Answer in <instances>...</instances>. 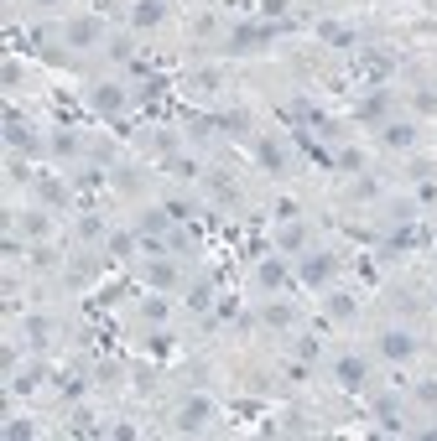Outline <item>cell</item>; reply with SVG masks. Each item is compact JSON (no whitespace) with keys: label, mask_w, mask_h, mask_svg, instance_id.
<instances>
[{"label":"cell","mask_w":437,"mask_h":441,"mask_svg":"<svg viewBox=\"0 0 437 441\" xmlns=\"http://www.w3.org/2000/svg\"><path fill=\"white\" fill-rule=\"evenodd\" d=\"M208 421H214V400H208V395H188V400H182V405H177V416H172V426H177L182 436L203 431Z\"/></svg>","instance_id":"obj_1"},{"label":"cell","mask_w":437,"mask_h":441,"mask_svg":"<svg viewBox=\"0 0 437 441\" xmlns=\"http://www.w3.org/2000/svg\"><path fill=\"white\" fill-rule=\"evenodd\" d=\"M334 379H338V390H365V379H369V364L360 353H343L338 364H334Z\"/></svg>","instance_id":"obj_2"},{"label":"cell","mask_w":437,"mask_h":441,"mask_svg":"<svg viewBox=\"0 0 437 441\" xmlns=\"http://www.w3.org/2000/svg\"><path fill=\"white\" fill-rule=\"evenodd\" d=\"M380 353L401 364V358H412V353H417V338H412V332H401V327H391V332H380Z\"/></svg>","instance_id":"obj_3"},{"label":"cell","mask_w":437,"mask_h":441,"mask_svg":"<svg viewBox=\"0 0 437 441\" xmlns=\"http://www.w3.org/2000/svg\"><path fill=\"white\" fill-rule=\"evenodd\" d=\"M162 16H167L162 0H136V6H130V26H136V32H151V26H162Z\"/></svg>","instance_id":"obj_4"},{"label":"cell","mask_w":437,"mask_h":441,"mask_svg":"<svg viewBox=\"0 0 437 441\" xmlns=\"http://www.w3.org/2000/svg\"><path fill=\"white\" fill-rule=\"evenodd\" d=\"M89 104H94L99 114H120V110H125V88H115V84H99L94 93H89Z\"/></svg>","instance_id":"obj_5"},{"label":"cell","mask_w":437,"mask_h":441,"mask_svg":"<svg viewBox=\"0 0 437 441\" xmlns=\"http://www.w3.org/2000/svg\"><path fill=\"white\" fill-rule=\"evenodd\" d=\"M104 42V26L99 21H73L68 26V47H99Z\"/></svg>","instance_id":"obj_6"},{"label":"cell","mask_w":437,"mask_h":441,"mask_svg":"<svg viewBox=\"0 0 437 441\" xmlns=\"http://www.w3.org/2000/svg\"><path fill=\"white\" fill-rule=\"evenodd\" d=\"M328 275H334V260L328 255H302V280H308V286H323Z\"/></svg>","instance_id":"obj_7"},{"label":"cell","mask_w":437,"mask_h":441,"mask_svg":"<svg viewBox=\"0 0 437 441\" xmlns=\"http://www.w3.org/2000/svg\"><path fill=\"white\" fill-rule=\"evenodd\" d=\"M255 280H260V291H281L286 286V260H260Z\"/></svg>","instance_id":"obj_8"},{"label":"cell","mask_w":437,"mask_h":441,"mask_svg":"<svg viewBox=\"0 0 437 441\" xmlns=\"http://www.w3.org/2000/svg\"><path fill=\"white\" fill-rule=\"evenodd\" d=\"M302 244H308V229H302L297 218H286V223H281V234H276V249H286V255H297Z\"/></svg>","instance_id":"obj_9"},{"label":"cell","mask_w":437,"mask_h":441,"mask_svg":"<svg viewBox=\"0 0 437 441\" xmlns=\"http://www.w3.org/2000/svg\"><path fill=\"white\" fill-rule=\"evenodd\" d=\"M6 140H11V145H26V151H37V136H32V125H26L21 114H6Z\"/></svg>","instance_id":"obj_10"},{"label":"cell","mask_w":437,"mask_h":441,"mask_svg":"<svg viewBox=\"0 0 437 441\" xmlns=\"http://www.w3.org/2000/svg\"><path fill=\"white\" fill-rule=\"evenodd\" d=\"M260 42H271V26H240V32H234V47L240 52H255Z\"/></svg>","instance_id":"obj_11"},{"label":"cell","mask_w":437,"mask_h":441,"mask_svg":"<svg viewBox=\"0 0 437 441\" xmlns=\"http://www.w3.org/2000/svg\"><path fill=\"white\" fill-rule=\"evenodd\" d=\"M167 223H172V213L167 208H156V213H141V239H162V229H167Z\"/></svg>","instance_id":"obj_12"},{"label":"cell","mask_w":437,"mask_h":441,"mask_svg":"<svg viewBox=\"0 0 437 441\" xmlns=\"http://www.w3.org/2000/svg\"><path fill=\"white\" fill-rule=\"evenodd\" d=\"M136 244H141V234H110L104 239V249H110L115 260H125V255H136Z\"/></svg>","instance_id":"obj_13"},{"label":"cell","mask_w":437,"mask_h":441,"mask_svg":"<svg viewBox=\"0 0 437 441\" xmlns=\"http://www.w3.org/2000/svg\"><path fill=\"white\" fill-rule=\"evenodd\" d=\"M386 145H395V151H412V145H417V130H412V125H386Z\"/></svg>","instance_id":"obj_14"},{"label":"cell","mask_w":437,"mask_h":441,"mask_svg":"<svg viewBox=\"0 0 437 441\" xmlns=\"http://www.w3.org/2000/svg\"><path fill=\"white\" fill-rule=\"evenodd\" d=\"M317 37H323V42H334V47H354V32H349V26H334V21L317 26Z\"/></svg>","instance_id":"obj_15"},{"label":"cell","mask_w":437,"mask_h":441,"mask_svg":"<svg viewBox=\"0 0 437 441\" xmlns=\"http://www.w3.org/2000/svg\"><path fill=\"white\" fill-rule=\"evenodd\" d=\"M375 421H380V431H401V410H395V400H380Z\"/></svg>","instance_id":"obj_16"},{"label":"cell","mask_w":437,"mask_h":441,"mask_svg":"<svg viewBox=\"0 0 437 441\" xmlns=\"http://www.w3.org/2000/svg\"><path fill=\"white\" fill-rule=\"evenodd\" d=\"M266 327H291V306L271 301V306H266Z\"/></svg>","instance_id":"obj_17"},{"label":"cell","mask_w":437,"mask_h":441,"mask_svg":"<svg viewBox=\"0 0 437 441\" xmlns=\"http://www.w3.org/2000/svg\"><path fill=\"white\" fill-rule=\"evenodd\" d=\"M188 306H193V312H208V306H214V286H193Z\"/></svg>","instance_id":"obj_18"},{"label":"cell","mask_w":437,"mask_h":441,"mask_svg":"<svg viewBox=\"0 0 437 441\" xmlns=\"http://www.w3.org/2000/svg\"><path fill=\"white\" fill-rule=\"evenodd\" d=\"M172 280H177V270H172V265L156 255V265H151V286H172Z\"/></svg>","instance_id":"obj_19"},{"label":"cell","mask_w":437,"mask_h":441,"mask_svg":"<svg viewBox=\"0 0 437 441\" xmlns=\"http://www.w3.org/2000/svg\"><path fill=\"white\" fill-rule=\"evenodd\" d=\"M26 343H47V317H26Z\"/></svg>","instance_id":"obj_20"},{"label":"cell","mask_w":437,"mask_h":441,"mask_svg":"<svg viewBox=\"0 0 437 441\" xmlns=\"http://www.w3.org/2000/svg\"><path fill=\"white\" fill-rule=\"evenodd\" d=\"M328 312H334L338 322H349V317H354V296H334V301H328Z\"/></svg>","instance_id":"obj_21"},{"label":"cell","mask_w":437,"mask_h":441,"mask_svg":"<svg viewBox=\"0 0 437 441\" xmlns=\"http://www.w3.org/2000/svg\"><path fill=\"white\" fill-rule=\"evenodd\" d=\"M146 322H167V301L162 296H146Z\"/></svg>","instance_id":"obj_22"},{"label":"cell","mask_w":437,"mask_h":441,"mask_svg":"<svg viewBox=\"0 0 437 441\" xmlns=\"http://www.w3.org/2000/svg\"><path fill=\"white\" fill-rule=\"evenodd\" d=\"M260 162H266L271 171H281V166H286V156H281V151H276V145L266 140V145H260Z\"/></svg>","instance_id":"obj_23"},{"label":"cell","mask_w":437,"mask_h":441,"mask_svg":"<svg viewBox=\"0 0 437 441\" xmlns=\"http://www.w3.org/2000/svg\"><path fill=\"white\" fill-rule=\"evenodd\" d=\"M58 390H63V400H78V395H84V379H73V374H63V379H58Z\"/></svg>","instance_id":"obj_24"},{"label":"cell","mask_w":437,"mask_h":441,"mask_svg":"<svg viewBox=\"0 0 437 441\" xmlns=\"http://www.w3.org/2000/svg\"><path fill=\"white\" fill-rule=\"evenodd\" d=\"M317 353H323V343H317V338H302V343H297V358H302V364L317 358Z\"/></svg>","instance_id":"obj_25"},{"label":"cell","mask_w":437,"mask_h":441,"mask_svg":"<svg viewBox=\"0 0 437 441\" xmlns=\"http://www.w3.org/2000/svg\"><path fill=\"white\" fill-rule=\"evenodd\" d=\"M6 436H11V441H21V436H37V431H32V421H26V426H21V421H11V426H6Z\"/></svg>","instance_id":"obj_26"},{"label":"cell","mask_w":437,"mask_h":441,"mask_svg":"<svg viewBox=\"0 0 437 441\" xmlns=\"http://www.w3.org/2000/svg\"><path fill=\"white\" fill-rule=\"evenodd\" d=\"M276 218H281V223L297 218V203H291V197H281V203H276Z\"/></svg>","instance_id":"obj_27"},{"label":"cell","mask_w":437,"mask_h":441,"mask_svg":"<svg viewBox=\"0 0 437 441\" xmlns=\"http://www.w3.org/2000/svg\"><path fill=\"white\" fill-rule=\"evenodd\" d=\"M37 6H58V0H37Z\"/></svg>","instance_id":"obj_28"}]
</instances>
